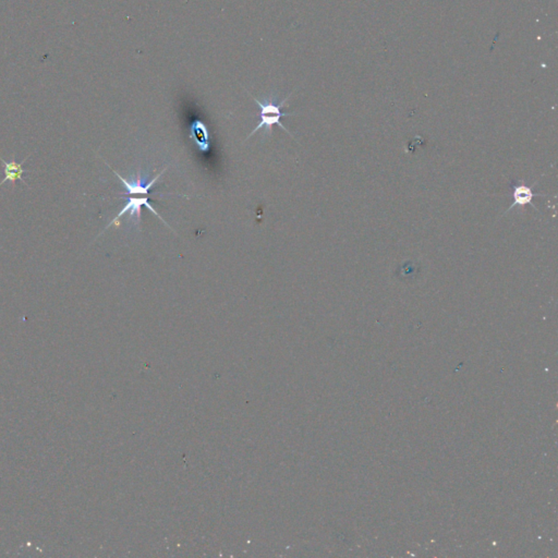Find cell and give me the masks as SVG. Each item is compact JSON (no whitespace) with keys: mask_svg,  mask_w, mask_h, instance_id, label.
I'll use <instances>...</instances> for the list:
<instances>
[{"mask_svg":"<svg viewBox=\"0 0 558 558\" xmlns=\"http://www.w3.org/2000/svg\"><path fill=\"white\" fill-rule=\"evenodd\" d=\"M165 170H166V168H165L162 172L157 174V175L149 181V174L142 175L141 170H138V172H136V175L134 176L131 180H127L125 178L121 177L115 169H112V172L121 179V183H123V187H125V191L123 194H121V196H149V190H151L152 187H154L155 183L158 181L159 178L162 177Z\"/></svg>","mask_w":558,"mask_h":558,"instance_id":"3","label":"cell"},{"mask_svg":"<svg viewBox=\"0 0 558 558\" xmlns=\"http://www.w3.org/2000/svg\"><path fill=\"white\" fill-rule=\"evenodd\" d=\"M190 138L198 146V151L207 152L209 149V132L207 125L201 121H194L190 127Z\"/></svg>","mask_w":558,"mask_h":558,"instance_id":"5","label":"cell"},{"mask_svg":"<svg viewBox=\"0 0 558 558\" xmlns=\"http://www.w3.org/2000/svg\"><path fill=\"white\" fill-rule=\"evenodd\" d=\"M125 200H127V201H125L123 209L119 211V214L114 218V220H112L105 229H108V228L112 227V226H117L118 227V226H119V219H121L123 215L127 214V213H129V219H134V224H140V223H141L142 216L141 209L143 207H145L146 209H149L155 216L158 217L167 227L170 228L169 225L166 223V220H165V219L157 213L156 209L149 203V196H128V198H125Z\"/></svg>","mask_w":558,"mask_h":558,"instance_id":"2","label":"cell"},{"mask_svg":"<svg viewBox=\"0 0 558 558\" xmlns=\"http://www.w3.org/2000/svg\"><path fill=\"white\" fill-rule=\"evenodd\" d=\"M511 190H513V192H511L513 203H511L509 209H507L506 213H508V211H511L514 207H527V205H530V204H533V207H535V205H533V198H535V196H542L541 194H535L533 189L531 188V187H528V185H524V183H522V181L515 183V185L511 187Z\"/></svg>","mask_w":558,"mask_h":558,"instance_id":"4","label":"cell"},{"mask_svg":"<svg viewBox=\"0 0 558 558\" xmlns=\"http://www.w3.org/2000/svg\"><path fill=\"white\" fill-rule=\"evenodd\" d=\"M26 159L28 158L24 159L23 162L21 163L14 162V159H12L10 162H6L0 157V161L3 162V166H5V179L0 183V185H3L6 181H10L12 185H14L17 180H21L22 183L26 185L25 181L22 179V174L24 172L22 166L26 162Z\"/></svg>","mask_w":558,"mask_h":558,"instance_id":"6","label":"cell"},{"mask_svg":"<svg viewBox=\"0 0 558 558\" xmlns=\"http://www.w3.org/2000/svg\"><path fill=\"white\" fill-rule=\"evenodd\" d=\"M289 97V95H288L286 99H282V102L277 103L276 96L267 97V99H264L263 101L252 96L254 102H256V104L258 105V107H260V110H261V112H260L261 121H260V123L254 129V131L249 134L247 138H250L251 136H254L258 130H261V129H265L269 134H271V128H273V125H278L279 128H282V130L286 131L289 136H291L289 131L285 128L284 125L280 123L282 117L293 115V114H290V112H282V108L286 106V103H287Z\"/></svg>","mask_w":558,"mask_h":558,"instance_id":"1","label":"cell"}]
</instances>
